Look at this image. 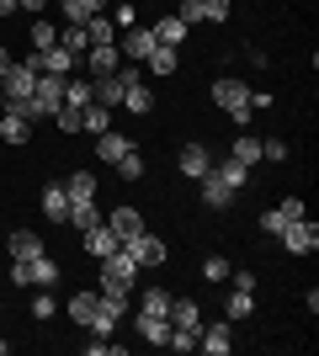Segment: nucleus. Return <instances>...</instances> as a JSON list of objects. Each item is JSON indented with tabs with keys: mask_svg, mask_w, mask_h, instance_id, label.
Wrapping results in <instances>:
<instances>
[{
	"mask_svg": "<svg viewBox=\"0 0 319 356\" xmlns=\"http://www.w3.org/2000/svg\"><path fill=\"white\" fill-rule=\"evenodd\" d=\"M0 138H6V144H27L32 138V122L22 118L11 102H6V112H0Z\"/></svg>",
	"mask_w": 319,
	"mask_h": 356,
	"instance_id": "nucleus-12",
	"label": "nucleus"
},
{
	"mask_svg": "<svg viewBox=\"0 0 319 356\" xmlns=\"http://www.w3.org/2000/svg\"><path fill=\"white\" fill-rule=\"evenodd\" d=\"M122 149H133V144H128V138H122L117 128H106V134H96V154H101L106 165H117V154H122Z\"/></svg>",
	"mask_w": 319,
	"mask_h": 356,
	"instance_id": "nucleus-24",
	"label": "nucleus"
},
{
	"mask_svg": "<svg viewBox=\"0 0 319 356\" xmlns=\"http://www.w3.org/2000/svg\"><path fill=\"white\" fill-rule=\"evenodd\" d=\"M229 16V0H202V22H224Z\"/></svg>",
	"mask_w": 319,
	"mask_h": 356,
	"instance_id": "nucleus-40",
	"label": "nucleus"
},
{
	"mask_svg": "<svg viewBox=\"0 0 319 356\" xmlns=\"http://www.w3.org/2000/svg\"><path fill=\"white\" fill-rule=\"evenodd\" d=\"M229 271H234V266H229L224 255H208V261H202V277H208V282H224Z\"/></svg>",
	"mask_w": 319,
	"mask_h": 356,
	"instance_id": "nucleus-35",
	"label": "nucleus"
},
{
	"mask_svg": "<svg viewBox=\"0 0 319 356\" xmlns=\"http://www.w3.org/2000/svg\"><path fill=\"white\" fill-rule=\"evenodd\" d=\"M101 223L112 229V234H117V245H128V239H138V234H144V213H138V208H112Z\"/></svg>",
	"mask_w": 319,
	"mask_h": 356,
	"instance_id": "nucleus-6",
	"label": "nucleus"
},
{
	"mask_svg": "<svg viewBox=\"0 0 319 356\" xmlns=\"http://www.w3.org/2000/svg\"><path fill=\"white\" fill-rule=\"evenodd\" d=\"M106 128H112V112H106V106H96V102L80 106V134H106Z\"/></svg>",
	"mask_w": 319,
	"mask_h": 356,
	"instance_id": "nucleus-22",
	"label": "nucleus"
},
{
	"mask_svg": "<svg viewBox=\"0 0 319 356\" xmlns=\"http://www.w3.org/2000/svg\"><path fill=\"white\" fill-rule=\"evenodd\" d=\"M32 86H38V74H32L27 64H11L6 80H0V96H6V102H32Z\"/></svg>",
	"mask_w": 319,
	"mask_h": 356,
	"instance_id": "nucleus-8",
	"label": "nucleus"
},
{
	"mask_svg": "<svg viewBox=\"0 0 319 356\" xmlns=\"http://www.w3.org/2000/svg\"><path fill=\"white\" fill-rule=\"evenodd\" d=\"M96 303H101V293H75V298H69V319L91 330V319H96Z\"/></svg>",
	"mask_w": 319,
	"mask_h": 356,
	"instance_id": "nucleus-23",
	"label": "nucleus"
},
{
	"mask_svg": "<svg viewBox=\"0 0 319 356\" xmlns=\"http://www.w3.org/2000/svg\"><path fill=\"white\" fill-rule=\"evenodd\" d=\"M176 165H181V176H186V181H202V176H208V170H213V149L192 138V144H181V154H176Z\"/></svg>",
	"mask_w": 319,
	"mask_h": 356,
	"instance_id": "nucleus-4",
	"label": "nucleus"
},
{
	"mask_svg": "<svg viewBox=\"0 0 319 356\" xmlns=\"http://www.w3.org/2000/svg\"><path fill=\"white\" fill-rule=\"evenodd\" d=\"M11 64H16V59H11V48H0V80H6V70H11Z\"/></svg>",
	"mask_w": 319,
	"mask_h": 356,
	"instance_id": "nucleus-46",
	"label": "nucleus"
},
{
	"mask_svg": "<svg viewBox=\"0 0 319 356\" xmlns=\"http://www.w3.org/2000/svg\"><path fill=\"white\" fill-rule=\"evenodd\" d=\"M48 293H54V287H48ZM32 298V319H54V298Z\"/></svg>",
	"mask_w": 319,
	"mask_h": 356,
	"instance_id": "nucleus-42",
	"label": "nucleus"
},
{
	"mask_svg": "<svg viewBox=\"0 0 319 356\" xmlns=\"http://www.w3.org/2000/svg\"><path fill=\"white\" fill-rule=\"evenodd\" d=\"M6 351H11V341H0V356H6Z\"/></svg>",
	"mask_w": 319,
	"mask_h": 356,
	"instance_id": "nucleus-49",
	"label": "nucleus"
},
{
	"mask_svg": "<svg viewBox=\"0 0 319 356\" xmlns=\"http://www.w3.org/2000/svg\"><path fill=\"white\" fill-rule=\"evenodd\" d=\"M0 112H6V96H0Z\"/></svg>",
	"mask_w": 319,
	"mask_h": 356,
	"instance_id": "nucleus-50",
	"label": "nucleus"
},
{
	"mask_svg": "<svg viewBox=\"0 0 319 356\" xmlns=\"http://www.w3.org/2000/svg\"><path fill=\"white\" fill-rule=\"evenodd\" d=\"M176 16H181L186 27H197V22H202V0H181V11H176Z\"/></svg>",
	"mask_w": 319,
	"mask_h": 356,
	"instance_id": "nucleus-41",
	"label": "nucleus"
},
{
	"mask_svg": "<svg viewBox=\"0 0 319 356\" xmlns=\"http://www.w3.org/2000/svg\"><path fill=\"white\" fill-rule=\"evenodd\" d=\"M213 102H218V112H229V122L234 128H245L250 122V86L245 80H213Z\"/></svg>",
	"mask_w": 319,
	"mask_h": 356,
	"instance_id": "nucleus-1",
	"label": "nucleus"
},
{
	"mask_svg": "<svg viewBox=\"0 0 319 356\" xmlns=\"http://www.w3.org/2000/svg\"><path fill=\"white\" fill-rule=\"evenodd\" d=\"M122 250L133 255L138 266H165V255H170V250H165V239H160V234H138V239H128Z\"/></svg>",
	"mask_w": 319,
	"mask_h": 356,
	"instance_id": "nucleus-7",
	"label": "nucleus"
},
{
	"mask_svg": "<svg viewBox=\"0 0 319 356\" xmlns=\"http://www.w3.org/2000/svg\"><path fill=\"white\" fill-rule=\"evenodd\" d=\"M117 176L122 181H138V176H144V154H138V149H122V154H117Z\"/></svg>",
	"mask_w": 319,
	"mask_h": 356,
	"instance_id": "nucleus-31",
	"label": "nucleus"
},
{
	"mask_svg": "<svg viewBox=\"0 0 319 356\" xmlns=\"http://www.w3.org/2000/svg\"><path fill=\"white\" fill-rule=\"evenodd\" d=\"M64 192H69V202H96V176L91 170H69Z\"/></svg>",
	"mask_w": 319,
	"mask_h": 356,
	"instance_id": "nucleus-19",
	"label": "nucleus"
},
{
	"mask_svg": "<svg viewBox=\"0 0 319 356\" xmlns=\"http://www.w3.org/2000/svg\"><path fill=\"white\" fill-rule=\"evenodd\" d=\"M154 43H160V38H154V27H122V38H117V54H128V59H149L154 54Z\"/></svg>",
	"mask_w": 319,
	"mask_h": 356,
	"instance_id": "nucleus-5",
	"label": "nucleus"
},
{
	"mask_svg": "<svg viewBox=\"0 0 319 356\" xmlns=\"http://www.w3.org/2000/svg\"><path fill=\"white\" fill-rule=\"evenodd\" d=\"M133 325H138V341H144V346H165V341H170V319H154V314H138Z\"/></svg>",
	"mask_w": 319,
	"mask_h": 356,
	"instance_id": "nucleus-16",
	"label": "nucleus"
},
{
	"mask_svg": "<svg viewBox=\"0 0 319 356\" xmlns=\"http://www.w3.org/2000/svg\"><path fill=\"white\" fill-rule=\"evenodd\" d=\"M22 64H27L32 74H69V70H75V54H64V48L54 43V48H32Z\"/></svg>",
	"mask_w": 319,
	"mask_h": 356,
	"instance_id": "nucleus-3",
	"label": "nucleus"
},
{
	"mask_svg": "<svg viewBox=\"0 0 319 356\" xmlns=\"http://www.w3.org/2000/svg\"><path fill=\"white\" fill-rule=\"evenodd\" d=\"M149 74H176V64H181V48H170V43H154V54L149 59Z\"/></svg>",
	"mask_w": 319,
	"mask_h": 356,
	"instance_id": "nucleus-21",
	"label": "nucleus"
},
{
	"mask_svg": "<svg viewBox=\"0 0 319 356\" xmlns=\"http://www.w3.org/2000/svg\"><path fill=\"white\" fill-rule=\"evenodd\" d=\"M240 165H261V138H250V134H240L234 138V149H229Z\"/></svg>",
	"mask_w": 319,
	"mask_h": 356,
	"instance_id": "nucleus-30",
	"label": "nucleus"
},
{
	"mask_svg": "<svg viewBox=\"0 0 319 356\" xmlns=\"http://www.w3.org/2000/svg\"><path fill=\"white\" fill-rule=\"evenodd\" d=\"M250 309H256V293L250 287H234V293L224 298V319L234 325V319H250Z\"/></svg>",
	"mask_w": 319,
	"mask_h": 356,
	"instance_id": "nucleus-18",
	"label": "nucleus"
},
{
	"mask_svg": "<svg viewBox=\"0 0 319 356\" xmlns=\"http://www.w3.org/2000/svg\"><path fill=\"white\" fill-rule=\"evenodd\" d=\"M122 106H128V112H138V118H144V112H154V90L144 86V80H122Z\"/></svg>",
	"mask_w": 319,
	"mask_h": 356,
	"instance_id": "nucleus-14",
	"label": "nucleus"
},
{
	"mask_svg": "<svg viewBox=\"0 0 319 356\" xmlns=\"http://www.w3.org/2000/svg\"><path fill=\"white\" fill-rule=\"evenodd\" d=\"M112 27H138V11L133 6H112Z\"/></svg>",
	"mask_w": 319,
	"mask_h": 356,
	"instance_id": "nucleus-39",
	"label": "nucleus"
},
{
	"mask_svg": "<svg viewBox=\"0 0 319 356\" xmlns=\"http://www.w3.org/2000/svg\"><path fill=\"white\" fill-rule=\"evenodd\" d=\"M266 106H272V90H256V86H250V112H266Z\"/></svg>",
	"mask_w": 319,
	"mask_h": 356,
	"instance_id": "nucleus-44",
	"label": "nucleus"
},
{
	"mask_svg": "<svg viewBox=\"0 0 319 356\" xmlns=\"http://www.w3.org/2000/svg\"><path fill=\"white\" fill-rule=\"evenodd\" d=\"M54 122H59L64 134H80V106H59V112H54Z\"/></svg>",
	"mask_w": 319,
	"mask_h": 356,
	"instance_id": "nucleus-36",
	"label": "nucleus"
},
{
	"mask_svg": "<svg viewBox=\"0 0 319 356\" xmlns=\"http://www.w3.org/2000/svg\"><path fill=\"white\" fill-rule=\"evenodd\" d=\"M85 38H91V43H117V27H112V16L96 11L91 22H85Z\"/></svg>",
	"mask_w": 319,
	"mask_h": 356,
	"instance_id": "nucleus-27",
	"label": "nucleus"
},
{
	"mask_svg": "<svg viewBox=\"0 0 319 356\" xmlns=\"http://www.w3.org/2000/svg\"><path fill=\"white\" fill-rule=\"evenodd\" d=\"M80 234H85V255H96V261L117 250V234H112L106 223H96V229H80Z\"/></svg>",
	"mask_w": 319,
	"mask_h": 356,
	"instance_id": "nucleus-17",
	"label": "nucleus"
},
{
	"mask_svg": "<svg viewBox=\"0 0 319 356\" xmlns=\"http://www.w3.org/2000/svg\"><path fill=\"white\" fill-rule=\"evenodd\" d=\"M229 346H234V330H229V319H218V325H202V330H197V351L229 356Z\"/></svg>",
	"mask_w": 319,
	"mask_h": 356,
	"instance_id": "nucleus-10",
	"label": "nucleus"
},
{
	"mask_svg": "<svg viewBox=\"0 0 319 356\" xmlns=\"http://www.w3.org/2000/svg\"><path fill=\"white\" fill-rule=\"evenodd\" d=\"M11 11H16V0H0V22H6Z\"/></svg>",
	"mask_w": 319,
	"mask_h": 356,
	"instance_id": "nucleus-47",
	"label": "nucleus"
},
{
	"mask_svg": "<svg viewBox=\"0 0 319 356\" xmlns=\"http://www.w3.org/2000/svg\"><path fill=\"white\" fill-rule=\"evenodd\" d=\"M16 11H32V16H43V11H48V0H16Z\"/></svg>",
	"mask_w": 319,
	"mask_h": 356,
	"instance_id": "nucleus-45",
	"label": "nucleus"
},
{
	"mask_svg": "<svg viewBox=\"0 0 319 356\" xmlns=\"http://www.w3.org/2000/svg\"><path fill=\"white\" fill-rule=\"evenodd\" d=\"M54 43H59L54 22H48V16H32V48H54Z\"/></svg>",
	"mask_w": 319,
	"mask_h": 356,
	"instance_id": "nucleus-33",
	"label": "nucleus"
},
{
	"mask_svg": "<svg viewBox=\"0 0 319 356\" xmlns=\"http://www.w3.org/2000/svg\"><path fill=\"white\" fill-rule=\"evenodd\" d=\"M197 186H202V208H213V213H224L229 202H234V197H240V192H234V186H229L224 176H218V170H208V176H202Z\"/></svg>",
	"mask_w": 319,
	"mask_h": 356,
	"instance_id": "nucleus-9",
	"label": "nucleus"
},
{
	"mask_svg": "<svg viewBox=\"0 0 319 356\" xmlns=\"http://www.w3.org/2000/svg\"><path fill=\"white\" fill-rule=\"evenodd\" d=\"M59 16H64V27H80V22L96 16V6L91 0H59Z\"/></svg>",
	"mask_w": 319,
	"mask_h": 356,
	"instance_id": "nucleus-26",
	"label": "nucleus"
},
{
	"mask_svg": "<svg viewBox=\"0 0 319 356\" xmlns=\"http://www.w3.org/2000/svg\"><path fill=\"white\" fill-rule=\"evenodd\" d=\"M85 59H91V74H112L122 64V54H117V43H91V48H85Z\"/></svg>",
	"mask_w": 319,
	"mask_h": 356,
	"instance_id": "nucleus-15",
	"label": "nucleus"
},
{
	"mask_svg": "<svg viewBox=\"0 0 319 356\" xmlns=\"http://www.w3.org/2000/svg\"><path fill=\"white\" fill-rule=\"evenodd\" d=\"M282 223H288V218H282V213H261V229H266V234H282Z\"/></svg>",
	"mask_w": 319,
	"mask_h": 356,
	"instance_id": "nucleus-43",
	"label": "nucleus"
},
{
	"mask_svg": "<svg viewBox=\"0 0 319 356\" xmlns=\"http://www.w3.org/2000/svg\"><path fill=\"white\" fill-rule=\"evenodd\" d=\"M91 102V80H64V106H85Z\"/></svg>",
	"mask_w": 319,
	"mask_h": 356,
	"instance_id": "nucleus-34",
	"label": "nucleus"
},
{
	"mask_svg": "<svg viewBox=\"0 0 319 356\" xmlns=\"http://www.w3.org/2000/svg\"><path fill=\"white\" fill-rule=\"evenodd\" d=\"M314 245H319V223L309 218V213H304V218H293V223H282V250H288V255H309Z\"/></svg>",
	"mask_w": 319,
	"mask_h": 356,
	"instance_id": "nucleus-2",
	"label": "nucleus"
},
{
	"mask_svg": "<svg viewBox=\"0 0 319 356\" xmlns=\"http://www.w3.org/2000/svg\"><path fill=\"white\" fill-rule=\"evenodd\" d=\"M277 213H282V218H304V197H282V202H277Z\"/></svg>",
	"mask_w": 319,
	"mask_h": 356,
	"instance_id": "nucleus-38",
	"label": "nucleus"
},
{
	"mask_svg": "<svg viewBox=\"0 0 319 356\" xmlns=\"http://www.w3.org/2000/svg\"><path fill=\"white\" fill-rule=\"evenodd\" d=\"M170 298L165 287H149V293H138V314H154V319H170Z\"/></svg>",
	"mask_w": 319,
	"mask_h": 356,
	"instance_id": "nucleus-20",
	"label": "nucleus"
},
{
	"mask_svg": "<svg viewBox=\"0 0 319 356\" xmlns=\"http://www.w3.org/2000/svg\"><path fill=\"white\" fill-rule=\"evenodd\" d=\"M261 160H288V144L282 138H261Z\"/></svg>",
	"mask_w": 319,
	"mask_h": 356,
	"instance_id": "nucleus-37",
	"label": "nucleus"
},
{
	"mask_svg": "<svg viewBox=\"0 0 319 356\" xmlns=\"http://www.w3.org/2000/svg\"><path fill=\"white\" fill-rule=\"evenodd\" d=\"M69 223H75V229H96V223H101L96 202H69Z\"/></svg>",
	"mask_w": 319,
	"mask_h": 356,
	"instance_id": "nucleus-32",
	"label": "nucleus"
},
{
	"mask_svg": "<svg viewBox=\"0 0 319 356\" xmlns=\"http://www.w3.org/2000/svg\"><path fill=\"white\" fill-rule=\"evenodd\" d=\"M43 213L54 223H69V192H64V181H48L43 186Z\"/></svg>",
	"mask_w": 319,
	"mask_h": 356,
	"instance_id": "nucleus-13",
	"label": "nucleus"
},
{
	"mask_svg": "<svg viewBox=\"0 0 319 356\" xmlns=\"http://www.w3.org/2000/svg\"><path fill=\"white\" fill-rule=\"evenodd\" d=\"M59 48H64V54H75V59H85V48H91L85 22H80V27H64V32H59Z\"/></svg>",
	"mask_w": 319,
	"mask_h": 356,
	"instance_id": "nucleus-28",
	"label": "nucleus"
},
{
	"mask_svg": "<svg viewBox=\"0 0 319 356\" xmlns=\"http://www.w3.org/2000/svg\"><path fill=\"white\" fill-rule=\"evenodd\" d=\"M154 38L170 43V48H181L186 43V22H181V16H160V22H154Z\"/></svg>",
	"mask_w": 319,
	"mask_h": 356,
	"instance_id": "nucleus-25",
	"label": "nucleus"
},
{
	"mask_svg": "<svg viewBox=\"0 0 319 356\" xmlns=\"http://www.w3.org/2000/svg\"><path fill=\"white\" fill-rule=\"evenodd\" d=\"M91 6H96V11H106V0H91Z\"/></svg>",
	"mask_w": 319,
	"mask_h": 356,
	"instance_id": "nucleus-48",
	"label": "nucleus"
},
{
	"mask_svg": "<svg viewBox=\"0 0 319 356\" xmlns=\"http://www.w3.org/2000/svg\"><path fill=\"white\" fill-rule=\"evenodd\" d=\"M6 255H11V261H38V255H43V239L32 234V229H16V234H6Z\"/></svg>",
	"mask_w": 319,
	"mask_h": 356,
	"instance_id": "nucleus-11",
	"label": "nucleus"
},
{
	"mask_svg": "<svg viewBox=\"0 0 319 356\" xmlns=\"http://www.w3.org/2000/svg\"><path fill=\"white\" fill-rule=\"evenodd\" d=\"M213 170H218V176H224L229 186H234V192H240L245 181H250V165H240V160H234V154H229V160H218V165H213Z\"/></svg>",
	"mask_w": 319,
	"mask_h": 356,
	"instance_id": "nucleus-29",
	"label": "nucleus"
}]
</instances>
